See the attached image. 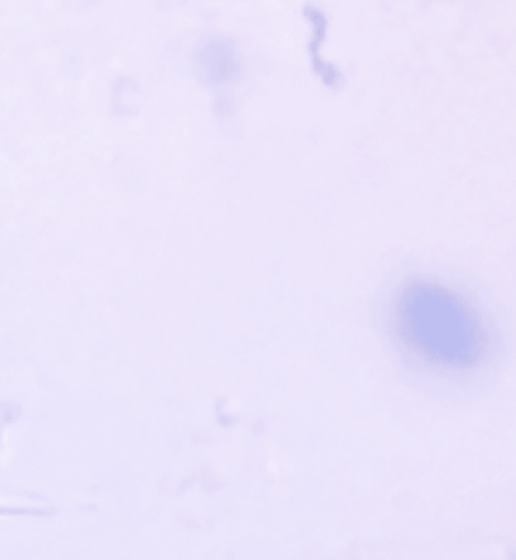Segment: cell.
Here are the masks:
<instances>
[{
	"label": "cell",
	"mask_w": 516,
	"mask_h": 560,
	"mask_svg": "<svg viewBox=\"0 0 516 560\" xmlns=\"http://www.w3.org/2000/svg\"><path fill=\"white\" fill-rule=\"evenodd\" d=\"M202 67L214 81H226L234 75V59L222 43H212L202 51Z\"/></svg>",
	"instance_id": "7a4b0ae2"
},
{
	"label": "cell",
	"mask_w": 516,
	"mask_h": 560,
	"mask_svg": "<svg viewBox=\"0 0 516 560\" xmlns=\"http://www.w3.org/2000/svg\"><path fill=\"white\" fill-rule=\"evenodd\" d=\"M388 331L413 369L466 379L494 359L499 334L480 304L460 288L427 277L401 282L388 309Z\"/></svg>",
	"instance_id": "6da1fadb"
}]
</instances>
